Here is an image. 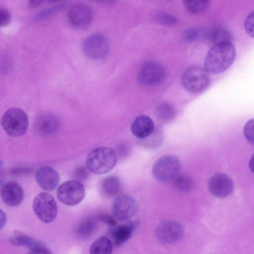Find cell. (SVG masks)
<instances>
[{"label": "cell", "instance_id": "obj_17", "mask_svg": "<svg viewBox=\"0 0 254 254\" xmlns=\"http://www.w3.org/2000/svg\"><path fill=\"white\" fill-rule=\"evenodd\" d=\"M60 122L58 117L53 114L47 113L37 118L34 126L38 133L43 135H50L57 131Z\"/></svg>", "mask_w": 254, "mask_h": 254}, {"label": "cell", "instance_id": "obj_31", "mask_svg": "<svg viewBox=\"0 0 254 254\" xmlns=\"http://www.w3.org/2000/svg\"><path fill=\"white\" fill-rule=\"evenodd\" d=\"M11 17L10 13L7 9L0 8V27L7 25L11 20Z\"/></svg>", "mask_w": 254, "mask_h": 254}, {"label": "cell", "instance_id": "obj_22", "mask_svg": "<svg viewBox=\"0 0 254 254\" xmlns=\"http://www.w3.org/2000/svg\"><path fill=\"white\" fill-rule=\"evenodd\" d=\"M121 184L119 178L111 176L105 178L102 181L101 188L102 192L107 196L116 195L121 190Z\"/></svg>", "mask_w": 254, "mask_h": 254}, {"label": "cell", "instance_id": "obj_20", "mask_svg": "<svg viewBox=\"0 0 254 254\" xmlns=\"http://www.w3.org/2000/svg\"><path fill=\"white\" fill-rule=\"evenodd\" d=\"M8 241L14 246L28 248L30 249L39 243L29 235L17 231H13L10 234Z\"/></svg>", "mask_w": 254, "mask_h": 254}, {"label": "cell", "instance_id": "obj_21", "mask_svg": "<svg viewBox=\"0 0 254 254\" xmlns=\"http://www.w3.org/2000/svg\"><path fill=\"white\" fill-rule=\"evenodd\" d=\"M112 251V241L107 237L102 236L92 243L89 252L90 254H111Z\"/></svg>", "mask_w": 254, "mask_h": 254}, {"label": "cell", "instance_id": "obj_34", "mask_svg": "<svg viewBox=\"0 0 254 254\" xmlns=\"http://www.w3.org/2000/svg\"><path fill=\"white\" fill-rule=\"evenodd\" d=\"M6 222V216L5 212L0 208V230L5 225Z\"/></svg>", "mask_w": 254, "mask_h": 254}, {"label": "cell", "instance_id": "obj_18", "mask_svg": "<svg viewBox=\"0 0 254 254\" xmlns=\"http://www.w3.org/2000/svg\"><path fill=\"white\" fill-rule=\"evenodd\" d=\"M154 129V123L148 116L137 117L132 123L130 130L137 138L143 139L150 135Z\"/></svg>", "mask_w": 254, "mask_h": 254}, {"label": "cell", "instance_id": "obj_32", "mask_svg": "<svg viewBox=\"0 0 254 254\" xmlns=\"http://www.w3.org/2000/svg\"><path fill=\"white\" fill-rule=\"evenodd\" d=\"M98 219L104 223L107 224L111 227L117 225V222L116 220L111 216L106 214H102L98 216Z\"/></svg>", "mask_w": 254, "mask_h": 254}, {"label": "cell", "instance_id": "obj_15", "mask_svg": "<svg viewBox=\"0 0 254 254\" xmlns=\"http://www.w3.org/2000/svg\"><path fill=\"white\" fill-rule=\"evenodd\" d=\"M68 17L69 22L78 28L86 27L92 21L93 13L91 9L84 4H76L69 9Z\"/></svg>", "mask_w": 254, "mask_h": 254}, {"label": "cell", "instance_id": "obj_33", "mask_svg": "<svg viewBox=\"0 0 254 254\" xmlns=\"http://www.w3.org/2000/svg\"><path fill=\"white\" fill-rule=\"evenodd\" d=\"M198 36V32L196 29L189 28L186 30L184 32V38L187 41H192L195 40Z\"/></svg>", "mask_w": 254, "mask_h": 254}, {"label": "cell", "instance_id": "obj_2", "mask_svg": "<svg viewBox=\"0 0 254 254\" xmlns=\"http://www.w3.org/2000/svg\"><path fill=\"white\" fill-rule=\"evenodd\" d=\"M117 162L115 151L108 147H99L88 154L86 163L88 169L96 175H102L112 171Z\"/></svg>", "mask_w": 254, "mask_h": 254}, {"label": "cell", "instance_id": "obj_29", "mask_svg": "<svg viewBox=\"0 0 254 254\" xmlns=\"http://www.w3.org/2000/svg\"><path fill=\"white\" fill-rule=\"evenodd\" d=\"M244 27L247 33L252 37H254V12H251L247 16Z\"/></svg>", "mask_w": 254, "mask_h": 254}, {"label": "cell", "instance_id": "obj_28", "mask_svg": "<svg viewBox=\"0 0 254 254\" xmlns=\"http://www.w3.org/2000/svg\"><path fill=\"white\" fill-rule=\"evenodd\" d=\"M158 20L166 25H174L177 23V19L173 15L167 13H162L158 16Z\"/></svg>", "mask_w": 254, "mask_h": 254}, {"label": "cell", "instance_id": "obj_16", "mask_svg": "<svg viewBox=\"0 0 254 254\" xmlns=\"http://www.w3.org/2000/svg\"><path fill=\"white\" fill-rule=\"evenodd\" d=\"M137 226V221H130L120 225L111 227L109 233L115 245L120 247L129 240Z\"/></svg>", "mask_w": 254, "mask_h": 254}, {"label": "cell", "instance_id": "obj_27", "mask_svg": "<svg viewBox=\"0 0 254 254\" xmlns=\"http://www.w3.org/2000/svg\"><path fill=\"white\" fill-rule=\"evenodd\" d=\"M254 120L249 121L244 128V135L247 140L252 144H254Z\"/></svg>", "mask_w": 254, "mask_h": 254}, {"label": "cell", "instance_id": "obj_36", "mask_svg": "<svg viewBox=\"0 0 254 254\" xmlns=\"http://www.w3.org/2000/svg\"><path fill=\"white\" fill-rule=\"evenodd\" d=\"M253 156H252L251 159L250 160L249 163V166L250 169L252 170V171H253V168H254V162H253Z\"/></svg>", "mask_w": 254, "mask_h": 254}, {"label": "cell", "instance_id": "obj_1", "mask_svg": "<svg viewBox=\"0 0 254 254\" xmlns=\"http://www.w3.org/2000/svg\"><path fill=\"white\" fill-rule=\"evenodd\" d=\"M236 49L232 43L214 45L206 54L204 68L209 74L224 72L233 64Z\"/></svg>", "mask_w": 254, "mask_h": 254}, {"label": "cell", "instance_id": "obj_24", "mask_svg": "<svg viewBox=\"0 0 254 254\" xmlns=\"http://www.w3.org/2000/svg\"><path fill=\"white\" fill-rule=\"evenodd\" d=\"M171 181L173 187L181 192L190 191L194 187L192 179L185 174H178Z\"/></svg>", "mask_w": 254, "mask_h": 254}, {"label": "cell", "instance_id": "obj_13", "mask_svg": "<svg viewBox=\"0 0 254 254\" xmlns=\"http://www.w3.org/2000/svg\"><path fill=\"white\" fill-rule=\"evenodd\" d=\"M0 196L5 204L11 207L21 204L24 197L22 187L14 181H8L3 184L0 190Z\"/></svg>", "mask_w": 254, "mask_h": 254}, {"label": "cell", "instance_id": "obj_4", "mask_svg": "<svg viewBox=\"0 0 254 254\" xmlns=\"http://www.w3.org/2000/svg\"><path fill=\"white\" fill-rule=\"evenodd\" d=\"M209 73L204 67L193 65L187 68L182 76V83L189 92L197 93L204 91L209 85Z\"/></svg>", "mask_w": 254, "mask_h": 254}, {"label": "cell", "instance_id": "obj_11", "mask_svg": "<svg viewBox=\"0 0 254 254\" xmlns=\"http://www.w3.org/2000/svg\"><path fill=\"white\" fill-rule=\"evenodd\" d=\"M165 75V69L160 63L149 61L145 63L138 74V80L144 85H153L160 83Z\"/></svg>", "mask_w": 254, "mask_h": 254}, {"label": "cell", "instance_id": "obj_5", "mask_svg": "<svg viewBox=\"0 0 254 254\" xmlns=\"http://www.w3.org/2000/svg\"><path fill=\"white\" fill-rule=\"evenodd\" d=\"M181 162L174 154H168L159 158L154 164L152 173L158 181L166 182L171 181L179 173Z\"/></svg>", "mask_w": 254, "mask_h": 254}, {"label": "cell", "instance_id": "obj_6", "mask_svg": "<svg viewBox=\"0 0 254 254\" xmlns=\"http://www.w3.org/2000/svg\"><path fill=\"white\" fill-rule=\"evenodd\" d=\"M33 208L37 217L45 223L54 221L58 213L56 200L46 192H41L36 196L33 202Z\"/></svg>", "mask_w": 254, "mask_h": 254}, {"label": "cell", "instance_id": "obj_37", "mask_svg": "<svg viewBox=\"0 0 254 254\" xmlns=\"http://www.w3.org/2000/svg\"><path fill=\"white\" fill-rule=\"evenodd\" d=\"M1 162L0 161V166L1 165Z\"/></svg>", "mask_w": 254, "mask_h": 254}, {"label": "cell", "instance_id": "obj_10", "mask_svg": "<svg viewBox=\"0 0 254 254\" xmlns=\"http://www.w3.org/2000/svg\"><path fill=\"white\" fill-rule=\"evenodd\" d=\"M183 234V226L175 221H163L157 226L156 230L157 239L165 245H170L178 242L182 238Z\"/></svg>", "mask_w": 254, "mask_h": 254}, {"label": "cell", "instance_id": "obj_26", "mask_svg": "<svg viewBox=\"0 0 254 254\" xmlns=\"http://www.w3.org/2000/svg\"><path fill=\"white\" fill-rule=\"evenodd\" d=\"M156 113L159 118L165 122L171 120L175 116V110L169 103L163 102L160 104L156 109Z\"/></svg>", "mask_w": 254, "mask_h": 254}, {"label": "cell", "instance_id": "obj_3", "mask_svg": "<svg viewBox=\"0 0 254 254\" xmlns=\"http://www.w3.org/2000/svg\"><path fill=\"white\" fill-rule=\"evenodd\" d=\"M0 124L5 132L12 137H19L27 131L29 121L26 113L19 108L7 110L2 115Z\"/></svg>", "mask_w": 254, "mask_h": 254}, {"label": "cell", "instance_id": "obj_8", "mask_svg": "<svg viewBox=\"0 0 254 254\" xmlns=\"http://www.w3.org/2000/svg\"><path fill=\"white\" fill-rule=\"evenodd\" d=\"M137 211L136 200L133 197L127 194L118 195L112 203L113 215L120 221L128 220L135 215Z\"/></svg>", "mask_w": 254, "mask_h": 254}, {"label": "cell", "instance_id": "obj_35", "mask_svg": "<svg viewBox=\"0 0 254 254\" xmlns=\"http://www.w3.org/2000/svg\"><path fill=\"white\" fill-rule=\"evenodd\" d=\"M42 2V1L40 0H31L29 1V4L32 6H36L39 5Z\"/></svg>", "mask_w": 254, "mask_h": 254}, {"label": "cell", "instance_id": "obj_7", "mask_svg": "<svg viewBox=\"0 0 254 254\" xmlns=\"http://www.w3.org/2000/svg\"><path fill=\"white\" fill-rule=\"evenodd\" d=\"M57 194L62 203L73 206L79 204L84 198L85 189L80 182L69 180L64 182L58 187Z\"/></svg>", "mask_w": 254, "mask_h": 254}, {"label": "cell", "instance_id": "obj_9", "mask_svg": "<svg viewBox=\"0 0 254 254\" xmlns=\"http://www.w3.org/2000/svg\"><path fill=\"white\" fill-rule=\"evenodd\" d=\"M109 43L102 34L96 33L88 36L83 41L82 49L89 58L100 60L104 58L109 51Z\"/></svg>", "mask_w": 254, "mask_h": 254}, {"label": "cell", "instance_id": "obj_30", "mask_svg": "<svg viewBox=\"0 0 254 254\" xmlns=\"http://www.w3.org/2000/svg\"><path fill=\"white\" fill-rule=\"evenodd\" d=\"M28 254H53L50 249L42 243H39L30 249Z\"/></svg>", "mask_w": 254, "mask_h": 254}, {"label": "cell", "instance_id": "obj_14", "mask_svg": "<svg viewBox=\"0 0 254 254\" xmlns=\"http://www.w3.org/2000/svg\"><path fill=\"white\" fill-rule=\"evenodd\" d=\"M35 179L39 186L44 190L52 191L59 184L60 177L58 172L48 166L39 168L35 174Z\"/></svg>", "mask_w": 254, "mask_h": 254}, {"label": "cell", "instance_id": "obj_23", "mask_svg": "<svg viewBox=\"0 0 254 254\" xmlns=\"http://www.w3.org/2000/svg\"><path fill=\"white\" fill-rule=\"evenodd\" d=\"M211 1L208 0H186L183 1L185 8L192 14H198L208 10Z\"/></svg>", "mask_w": 254, "mask_h": 254}, {"label": "cell", "instance_id": "obj_12", "mask_svg": "<svg viewBox=\"0 0 254 254\" xmlns=\"http://www.w3.org/2000/svg\"><path fill=\"white\" fill-rule=\"evenodd\" d=\"M208 188L210 192L215 197L224 198L229 196L234 189L231 178L223 173L215 174L210 179Z\"/></svg>", "mask_w": 254, "mask_h": 254}, {"label": "cell", "instance_id": "obj_19", "mask_svg": "<svg viewBox=\"0 0 254 254\" xmlns=\"http://www.w3.org/2000/svg\"><path fill=\"white\" fill-rule=\"evenodd\" d=\"M97 224L95 219L86 218L81 221L76 229V234L80 239L90 238L96 232Z\"/></svg>", "mask_w": 254, "mask_h": 254}, {"label": "cell", "instance_id": "obj_25", "mask_svg": "<svg viewBox=\"0 0 254 254\" xmlns=\"http://www.w3.org/2000/svg\"><path fill=\"white\" fill-rule=\"evenodd\" d=\"M211 40L214 45L231 43L232 36L227 29L218 28L211 35Z\"/></svg>", "mask_w": 254, "mask_h": 254}]
</instances>
